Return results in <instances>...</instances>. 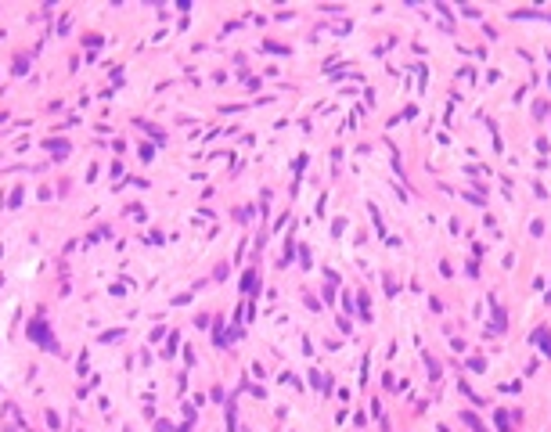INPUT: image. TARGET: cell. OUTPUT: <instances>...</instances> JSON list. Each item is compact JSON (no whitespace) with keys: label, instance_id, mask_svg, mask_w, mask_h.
<instances>
[{"label":"cell","instance_id":"1","mask_svg":"<svg viewBox=\"0 0 551 432\" xmlns=\"http://www.w3.org/2000/svg\"><path fill=\"white\" fill-rule=\"evenodd\" d=\"M533 342H540V346L548 349V357H551V335H548V328H540V332L533 335Z\"/></svg>","mask_w":551,"mask_h":432}]
</instances>
